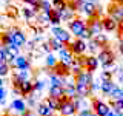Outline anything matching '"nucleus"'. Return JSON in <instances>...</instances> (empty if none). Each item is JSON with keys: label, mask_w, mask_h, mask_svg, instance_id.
<instances>
[{"label": "nucleus", "mask_w": 123, "mask_h": 116, "mask_svg": "<svg viewBox=\"0 0 123 116\" xmlns=\"http://www.w3.org/2000/svg\"><path fill=\"white\" fill-rule=\"evenodd\" d=\"M86 28H88V23L85 22L83 19L75 17V19H72L71 22H68V29H69V33H71L72 36H75V37H80V34H82Z\"/></svg>", "instance_id": "nucleus-1"}, {"label": "nucleus", "mask_w": 123, "mask_h": 116, "mask_svg": "<svg viewBox=\"0 0 123 116\" xmlns=\"http://www.w3.org/2000/svg\"><path fill=\"white\" fill-rule=\"evenodd\" d=\"M68 48L72 51L74 56H83V54L86 53V50H88V44H86V40H82V39L75 37L74 40L68 45Z\"/></svg>", "instance_id": "nucleus-2"}, {"label": "nucleus", "mask_w": 123, "mask_h": 116, "mask_svg": "<svg viewBox=\"0 0 123 116\" xmlns=\"http://www.w3.org/2000/svg\"><path fill=\"white\" fill-rule=\"evenodd\" d=\"M51 33L54 34V37L59 39L60 42H63L65 45H69L72 42V39H71L72 34L69 33V29H65V28H62V26H52Z\"/></svg>", "instance_id": "nucleus-3"}, {"label": "nucleus", "mask_w": 123, "mask_h": 116, "mask_svg": "<svg viewBox=\"0 0 123 116\" xmlns=\"http://www.w3.org/2000/svg\"><path fill=\"white\" fill-rule=\"evenodd\" d=\"M31 80V70H15L12 74V85L14 88H17L22 82Z\"/></svg>", "instance_id": "nucleus-4"}, {"label": "nucleus", "mask_w": 123, "mask_h": 116, "mask_svg": "<svg viewBox=\"0 0 123 116\" xmlns=\"http://www.w3.org/2000/svg\"><path fill=\"white\" fill-rule=\"evenodd\" d=\"M59 113H60L62 116H74L75 113H79V110H77L74 101L65 99V101H62V107H60Z\"/></svg>", "instance_id": "nucleus-5"}, {"label": "nucleus", "mask_w": 123, "mask_h": 116, "mask_svg": "<svg viewBox=\"0 0 123 116\" xmlns=\"http://www.w3.org/2000/svg\"><path fill=\"white\" fill-rule=\"evenodd\" d=\"M92 110L97 116H106L111 111V105L103 102L102 99H92Z\"/></svg>", "instance_id": "nucleus-6"}, {"label": "nucleus", "mask_w": 123, "mask_h": 116, "mask_svg": "<svg viewBox=\"0 0 123 116\" xmlns=\"http://www.w3.org/2000/svg\"><path fill=\"white\" fill-rule=\"evenodd\" d=\"M97 57H98V62L102 64V67L103 65H108V64H112L114 59H115L114 51L109 48V45H106L105 48H102V51L97 54Z\"/></svg>", "instance_id": "nucleus-7"}, {"label": "nucleus", "mask_w": 123, "mask_h": 116, "mask_svg": "<svg viewBox=\"0 0 123 116\" xmlns=\"http://www.w3.org/2000/svg\"><path fill=\"white\" fill-rule=\"evenodd\" d=\"M74 59H75V56L72 54V51L68 48V46H65L63 50H60V51H59V62H62V64L66 65V67L71 68Z\"/></svg>", "instance_id": "nucleus-8"}, {"label": "nucleus", "mask_w": 123, "mask_h": 116, "mask_svg": "<svg viewBox=\"0 0 123 116\" xmlns=\"http://www.w3.org/2000/svg\"><path fill=\"white\" fill-rule=\"evenodd\" d=\"M108 15L112 17L115 22H123V6L118 5V3H111L109 8H108Z\"/></svg>", "instance_id": "nucleus-9"}, {"label": "nucleus", "mask_w": 123, "mask_h": 116, "mask_svg": "<svg viewBox=\"0 0 123 116\" xmlns=\"http://www.w3.org/2000/svg\"><path fill=\"white\" fill-rule=\"evenodd\" d=\"M9 34H11V37H12V42H14L15 46L22 48V46L26 44V36H25V33H23L22 29H18V28H11V29H9Z\"/></svg>", "instance_id": "nucleus-10"}, {"label": "nucleus", "mask_w": 123, "mask_h": 116, "mask_svg": "<svg viewBox=\"0 0 123 116\" xmlns=\"http://www.w3.org/2000/svg\"><path fill=\"white\" fill-rule=\"evenodd\" d=\"M34 91V84L32 80H26V82H22L17 88H14V93L15 94H20V96H29L31 93Z\"/></svg>", "instance_id": "nucleus-11"}, {"label": "nucleus", "mask_w": 123, "mask_h": 116, "mask_svg": "<svg viewBox=\"0 0 123 116\" xmlns=\"http://www.w3.org/2000/svg\"><path fill=\"white\" fill-rule=\"evenodd\" d=\"M92 82H94V77H92V73L88 71V70H83L79 76H75L77 85H88V87H91Z\"/></svg>", "instance_id": "nucleus-12"}, {"label": "nucleus", "mask_w": 123, "mask_h": 116, "mask_svg": "<svg viewBox=\"0 0 123 116\" xmlns=\"http://www.w3.org/2000/svg\"><path fill=\"white\" fill-rule=\"evenodd\" d=\"M88 28L91 29L92 36H97V34H102V29H103L102 19H100V17H92V19H89V22H88Z\"/></svg>", "instance_id": "nucleus-13"}, {"label": "nucleus", "mask_w": 123, "mask_h": 116, "mask_svg": "<svg viewBox=\"0 0 123 116\" xmlns=\"http://www.w3.org/2000/svg\"><path fill=\"white\" fill-rule=\"evenodd\" d=\"M11 67H14L15 70H31V62L26 56H23V54H20V56L15 57L14 64L11 65Z\"/></svg>", "instance_id": "nucleus-14"}, {"label": "nucleus", "mask_w": 123, "mask_h": 116, "mask_svg": "<svg viewBox=\"0 0 123 116\" xmlns=\"http://www.w3.org/2000/svg\"><path fill=\"white\" fill-rule=\"evenodd\" d=\"M11 110H14L15 113H20V115H23L25 111H28L29 108H28V105H26V101L25 99H22V98H17V99H14L12 102H11Z\"/></svg>", "instance_id": "nucleus-15"}, {"label": "nucleus", "mask_w": 123, "mask_h": 116, "mask_svg": "<svg viewBox=\"0 0 123 116\" xmlns=\"http://www.w3.org/2000/svg\"><path fill=\"white\" fill-rule=\"evenodd\" d=\"M80 9H82L89 19H92V17H98V15H97V5H94V3H89V2H86V0H85Z\"/></svg>", "instance_id": "nucleus-16"}, {"label": "nucleus", "mask_w": 123, "mask_h": 116, "mask_svg": "<svg viewBox=\"0 0 123 116\" xmlns=\"http://www.w3.org/2000/svg\"><path fill=\"white\" fill-rule=\"evenodd\" d=\"M102 25H103V29L105 31H117L118 29V22H115L112 17H109V15H106V17L102 19Z\"/></svg>", "instance_id": "nucleus-17"}, {"label": "nucleus", "mask_w": 123, "mask_h": 116, "mask_svg": "<svg viewBox=\"0 0 123 116\" xmlns=\"http://www.w3.org/2000/svg\"><path fill=\"white\" fill-rule=\"evenodd\" d=\"M36 113H37L38 116H54V113H55V111H54L46 102H40V104L36 107Z\"/></svg>", "instance_id": "nucleus-18"}, {"label": "nucleus", "mask_w": 123, "mask_h": 116, "mask_svg": "<svg viewBox=\"0 0 123 116\" xmlns=\"http://www.w3.org/2000/svg\"><path fill=\"white\" fill-rule=\"evenodd\" d=\"M100 62H98V57L97 56H86V64H85V70H88V71H95V70L98 68Z\"/></svg>", "instance_id": "nucleus-19"}, {"label": "nucleus", "mask_w": 123, "mask_h": 116, "mask_svg": "<svg viewBox=\"0 0 123 116\" xmlns=\"http://www.w3.org/2000/svg\"><path fill=\"white\" fill-rule=\"evenodd\" d=\"M49 96H51V98H55V99H60V101L68 99L66 94H65L63 87H49Z\"/></svg>", "instance_id": "nucleus-20"}, {"label": "nucleus", "mask_w": 123, "mask_h": 116, "mask_svg": "<svg viewBox=\"0 0 123 116\" xmlns=\"http://www.w3.org/2000/svg\"><path fill=\"white\" fill-rule=\"evenodd\" d=\"M52 73H55V74H59V76H62V77H68L69 74H71V68L66 67V65H63L62 62H59V64L54 67Z\"/></svg>", "instance_id": "nucleus-21"}, {"label": "nucleus", "mask_w": 123, "mask_h": 116, "mask_svg": "<svg viewBox=\"0 0 123 116\" xmlns=\"http://www.w3.org/2000/svg\"><path fill=\"white\" fill-rule=\"evenodd\" d=\"M49 23L54 26H59L62 23V11L60 9H52L49 13Z\"/></svg>", "instance_id": "nucleus-22"}, {"label": "nucleus", "mask_w": 123, "mask_h": 116, "mask_svg": "<svg viewBox=\"0 0 123 116\" xmlns=\"http://www.w3.org/2000/svg\"><path fill=\"white\" fill-rule=\"evenodd\" d=\"M43 102L48 104V105L51 107L54 111H59L60 107H62V101H60V99H55V98H51V96H48V98H46Z\"/></svg>", "instance_id": "nucleus-23"}, {"label": "nucleus", "mask_w": 123, "mask_h": 116, "mask_svg": "<svg viewBox=\"0 0 123 116\" xmlns=\"http://www.w3.org/2000/svg\"><path fill=\"white\" fill-rule=\"evenodd\" d=\"M115 85H117V84H114V80H108V82H102V90H100V91H102L105 96H108V98H109L111 91H112L114 88H115Z\"/></svg>", "instance_id": "nucleus-24"}, {"label": "nucleus", "mask_w": 123, "mask_h": 116, "mask_svg": "<svg viewBox=\"0 0 123 116\" xmlns=\"http://www.w3.org/2000/svg\"><path fill=\"white\" fill-rule=\"evenodd\" d=\"M75 87H77V94H79L80 98H88V96L92 94L91 87H88V85H77L75 84Z\"/></svg>", "instance_id": "nucleus-25"}, {"label": "nucleus", "mask_w": 123, "mask_h": 116, "mask_svg": "<svg viewBox=\"0 0 123 116\" xmlns=\"http://www.w3.org/2000/svg\"><path fill=\"white\" fill-rule=\"evenodd\" d=\"M109 99H111V101H120V99H123V90L118 87V85H115V88L111 91Z\"/></svg>", "instance_id": "nucleus-26"}, {"label": "nucleus", "mask_w": 123, "mask_h": 116, "mask_svg": "<svg viewBox=\"0 0 123 116\" xmlns=\"http://www.w3.org/2000/svg\"><path fill=\"white\" fill-rule=\"evenodd\" d=\"M59 64V60H57V57L54 56V54H46V59H45V65L48 68H51V70H54V67H55V65Z\"/></svg>", "instance_id": "nucleus-27"}, {"label": "nucleus", "mask_w": 123, "mask_h": 116, "mask_svg": "<svg viewBox=\"0 0 123 116\" xmlns=\"http://www.w3.org/2000/svg\"><path fill=\"white\" fill-rule=\"evenodd\" d=\"M48 42H49V45H51V48H52V50H55V51H60V50H63L65 46H66V45L63 44V42H60L59 39H55V37H51Z\"/></svg>", "instance_id": "nucleus-28"}, {"label": "nucleus", "mask_w": 123, "mask_h": 116, "mask_svg": "<svg viewBox=\"0 0 123 116\" xmlns=\"http://www.w3.org/2000/svg\"><path fill=\"white\" fill-rule=\"evenodd\" d=\"M92 40H94L98 46H102V48H105V46L108 45V37L105 36V34H97V36L92 37Z\"/></svg>", "instance_id": "nucleus-29"}, {"label": "nucleus", "mask_w": 123, "mask_h": 116, "mask_svg": "<svg viewBox=\"0 0 123 116\" xmlns=\"http://www.w3.org/2000/svg\"><path fill=\"white\" fill-rule=\"evenodd\" d=\"M22 15L25 19H32L37 15V9L36 8H23L22 9Z\"/></svg>", "instance_id": "nucleus-30"}, {"label": "nucleus", "mask_w": 123, "mask_h": 116, "mask_svg": "<svg viewBox=\"0 0 123 116\" xmlns=\"http://www.w3.org/2000/svg\"><path fill=\"white\" fill-rule=\"evenodd\" d=\"M52 8H54V9L63 11V9L68 8V2H66V0H52Z\"/></svg>", "instance_id": "nucleus-31"}, {"label": "nucleus", "mask_w": 123, "mask_h": 116, "mask_svg": "<svg viewBox=\"0 0 123 116\" xmlns=\"http://www.w3.org/2000/svg\"><path fill=\"white\" fill-rule=\"evenodd\" d=\"M88 50H89V51L92 53V56H94V54H98L100 51H102V46H98V45H97V44H95V42L91 39L89 45H88Z\"/></svg>", "instance_id": "nucleus-32"}, {"label": "nucleus", "mask_w": 123, "mask_h": 116, "mask_svg": "<svg viewBox=\"0 0 123 116\" xmlns=\"http://www.w3.org/2000/svg\"><path fill=\"white\" fill-rule=\"evenodd\" d=\"M109 105L115 111H123V99H120V101H111Z\"/></svg>", "instance_id": "nucleus-33"}, {"label": "nucleus", "mask_w": 123, "mask_h": 116, "mask_svg": "<svg viewBox=\"0 0 123 116\" xmlns=\"http://www.w3.org/2000/svg\"><path fill=\"white\" fill-rule=\"evenodd\" d=\"M9 74V64H6V62H0V77H5Z\"/></svg>", "instance_id": "nucleus-34"}, {"label": "nucleus", "mask_w": 123, "mask_h": 116, "mask_svg": "<svg viewBox=\"0 0 123 116\" xmlns=\"http://www.w3.org/2000/svg\"><path fill=\"white\" fill-rule=\"evenodd\" d=\"M37 19H38V22H40L42 25H48L49 23V14L48 13H43V11H42V13L37 15Z\"/></svg>", "instance_id": "nucleus-35"}, {"label": "nucleus", "mask_w": 123, "mask_h": 116, "mask_svg": "<svg viewBox=\"0 0 123 116\" xmlns=\"http://www.w3.org/2000/svg\"><path fill=\"white\" fill-rule=\"evenodd\" d=\"M34 91H42L45 88V80H42V79H37V80H34Z\"/></svg>", "instance_id": "nucleus-36"}, {"label": "nucleus", "mask_w": 123, "mask_h": 116, "mask_svg": "<svg viewBox=\"0 0 123 116\" xmlns=\"http://www.w3.org/2000/svg\"><path fill=\"white\" fill-rule=\"evenodd\" d=\"M100 80H102V82L112 80V71H102V74H100Z\"/></svg>", "instance_id": "nucleus-37"}, {"label": "nucleus", "mask_w": 123, "mask_h": 116, "mask_svg": "<svg viewBox=\"0 0 123 116\" xmlns=\"http://www.w3.org/2000/svg\"><path fill=\"white\" fill-rule=\"evenodd\" d=\"M77 116H97V115L94 113L92 108H86V110H80L79 113H77Z\"/></svg>", "instance_id": "nucleus-38"}, {"label": "nucleus", "mask_w": 123, "mask_h": 116, "mask_svg": "<svg viewBox=\"0 0 123 116\" xmlns=\"http://www.w3.org/2000/svg\"><path fill=\"white\" fill-rule=\"evenodd\" d=\"M100 90H102V80H94L91 84V91L95 93V91H100Z\"/></svg>", "instance_id": "nucleus-39"}, {"label": "nucleus", "mask_w": 123, "mask_h": 116, "mask_svg": "<svg viewBox=\"0 0 123 116\" xmlns=\"http://www.w3.org/2000/svg\"><path fill=\"white\" fill-rule=\"evenodd\" d=\"M0 62H6V48L3 45H0Z\"/></svg>", "instance_id": "nucleus-40"}, {"label": "nucleus", "mask_w": 123, "mask_h": 116, "mask_svg": "<svg viewBox=\"0 0 123 116\" xmlns=\"http://www.w3.org/2000/svg\"><path fill=\"white\" fill-rule=\"evenodd\" d=\"M5 98H6V90L5 88H0V102H3V101H5Z\"/></svg>", "instance_id": "nucleus-41"}, {"label": "nucleus", "mask_w": 123, "mask_h": 116, "mask_svg": "<svg viewBox=\"0 0 123 116\" xmlns=\"http://www.w3.org/2000/svg\"><path fill=\"white\" fill-rule=\"evenodd\" d=\"M22 116H38V115L36 113V111H32V110H28V111H25Z\"/></svg>", "instance_id": "nucleus-42"}, {"label": "nucleus", "mask_w": 123, "mask_h": 116, "mask_svg": "<svg viewBox=\"0 0 123 116\" xmlns=\"http://www.w3.org/2000/svg\"><path fill=\"white\" fill-rule=\"evenodd\" d=\"M118 36H120V37H123V22H120V23H118Z\"/></svg>", "instance_id": "nucleus-43"}, {"label": "nucleus", "mask_w": 123, "mask_h": 116, "mask_svg": "<svg viewBox=\"0 0 123 116\" xmlns=\"http://www.w3.org/2000/svg\"><path fill=\"white\" fill-rule=\"evenodd\" d=\"M106 116H118V113H117L115 110H112V108H111V111H109V113H108Z\"/></svg>", "instance_id": "nucleus-44"}, {"label": "nucleus", "mask_w": 123, "mask_h": 116, "mask_svg": "<svg viewBox=\"0 0 123 116\" xmlns=\"http://www.w3.org/2000/svg\"><path fill=\"white\" fill-rule=\"evenodd\" d=\"M86 2H89V3H94V5H97V2H98V0H86Z\"/></svg>", "instance_id": "nucleus-45"}, {"label": "nucleus", "mask_w": 123, "mask_h": 116, "mask_svg": "<svg viewBox=\"0 0 123 116\" xmlns=\"http://www.w3.org/2000/svg\"><path fill=\"white\" fill-rule=\"evenodd\" d=\"M118 80H120V84H122V85H120V88L123 90V77H118Z\"/></svg>", "instance_id": "nucleus-46"}, {"label": "nucleus", "mask_w": 123, "mask_h": 116, "mask_svg": "<svg viewBox=\"0 0 123 116\" xmlns=\"http://www.w3.org/2000/svg\"><path fill=\"white\" fill-rule=\"evenodd\" d=\"M3 84H5V82H3V77H0V88L3 87Z\"/></svg>", "instance_id": "nucleus-47"}, {"label": "nucleus", "mask_w": 123, "mask_h": 116, "mask_svg": "<svg viewBox=\"0 0 123 116\" xmlns=\"http://www.w3.org/2000/svg\"><path fill=\"white\" fill-rule=\"evenodd\" d=\"M3 116H12V115H9V113H6V115H3Z\"/></svg>", "instance_id": "nucleus-48"}, {"label": "nucleus", "mask_w": 123, "mask_h": 116, "mask_svg": "<svg viewBox=\"0 0 123 116\" xmlns=\"http://www.w3.org/2000/svg\"><path fill=\"white\" fill-rule=\"evenodd\" d=\"M2 2H11V0H2Z\"/></svg>", "instance_id": "nucleus-49"}, {"label": "nucleus", "mask_w": 123, "mask_h": 116, "mask_svg": "<svg viewBox=\"0 0 123 116\" xmlns=\"http://www.w3.org/2000/svg\"><path fill=\"white\" fill-rule=\"evenodd\" d=\"M112 2H114V3H117V2H118V0H112Z\"/></svg>", "instance_id": "nucleus-50"}, {"label": "nucleus", "mask_w": 123, "mask_h": 116, "mask_svg": "<svg viewBox=\"0 0 123 116\" xmlns=\"http://www.w3.org/2000/svg\"><path fill=\"white\" fill-rule=\"evenodd\" d=\"M0 3H2V0H0Z\"/></svg>", "instance_id": "nucleus-51"}, {"label": "nucleus", "mask_w": 123, "mask_h": 116, "mask_svg": "<svg viewBox=\"0 0 123 116\" xmlns=\"http://www.w3.org/2000/svg\"><path fill=\"white\" fill-rule=\"evenodd\" d=\"M0 110H2V108H0Z\"/></svg>", "instance_id": "nucleus-52"}]
</instances>
